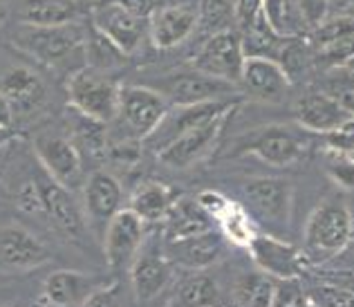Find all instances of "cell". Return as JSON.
<instances>
[{
  "label": "cell",
  "mask_w": 354,
  "mask_h": 307,
  "mask_svg": "<svg viewBox=\"0 0 354 307\" xmlns=\"http://www.w3.org/2000/svg\"><path fill=\"white\" fill-rule=\"evenodd\" d=\"M352 240V216L346 202L339 198L323 200L312 211L305 227L303 254L307 263L330 260L350 245Z\"/></svg>",
  "instance_id": "1"
},
{
  "label": "cell",
  "mask_w": 354,
  "mask_h": 307,
  "mask_svg": "<svg viewBox=\"0 0 354 307\" xmlns=\"http://www.w3.org/2000/svg\"><path fill=\"white\" fill-rule=\"evenodd\" d=\"M86 27L79 21L63 25H30L21 23L14 34V43L43 65H63L77 52H83Z\"/></svg>",
  "instance_id": "2"
},
{
  "label": "cell",
  "mask_w": 354,
  "mask_h": 307,
  "mask_svg": "<svg viewBox=\"0 0 354 307\" xmlns=\"http://www.w3.org/2000/svg\"><path fill=\"white\" fill-rule=\"evenodd\" d=\"M121 86L110 77V72L95 68L74 70L68 79V99L70 106L79 113L95 117L99 122L113 124L119 106Z\"/></svg>",
  "instance_id": "3"
},
{
  "label": "cell",
  "mask_w": 354,
  "mask_h": 307,
  "mask_svg": "<svg viewBox=\"0 0 354 307\" xmlns=\"http://www.w3.org/2000/svg\"><path fill=\"white\" fill-rule=\"evenodd\" d=\"M169 99L153 86H121L113 124H119V135L146 139L169 113Z\"/></svg>",
  "instance_id": "4"
},
{
  "label": "cell",
  "mask_w": 354,
  "mask_h": 307,
  "mask_svg": "<svg viewBox=\"0 0 354 307\" xmlns=\"http://www.w3.org/2000/svg\"><path fill=\"white\" fill-rule=\"evenodd\" d=\"M234 106H236L234 99L202 101V104H189V106H171L169 113L164 115V119L157 124V128L144 139V142L153 153H160L162 148H166L173 139L184 135L186 130L198 128L220 115L231 113Z\"/></svg>",
  "instance_id": "5"
},
{
  "label": "cell",
  "mask_w": 354,
  "mask_h": 307,
  "mask_svg": "<svg viewBox=\"0 0 354 307\" xmlns=\"http://www.w3.org/2000/svg\"><path fill=\"white\" fill-rule=\"evenodd\" d=\"M242 200L247 211L269 227H285L294 207L292 184L276 178H258L242 184Z\"/></svg>",
  "instance_id": "6"
},
{
  "label": "cell",
  "mask_w": 354,
  "mask_h": 307,
  "mask_svg": "<svg viewBox=\"0 0 354 307\" xmlns=\"http://www.w3.org/2000/svg\"><path fill=\"white\" fill-rule=\"evenodd\" d=\"M242 65H245V52H242V41L236 30L207 36V41L200 45V50L191 59V68L209 74V77L236 83V86L242 77Z\"/></svg>",
  "instance_id": "7"
},
{
  "label": "cell",
  "mask_w": 354,
  "mask_h": 307,
  "mask_svg": "<svg viewBox=\"0 0 354 307\" xmlns=\"http://www.w3.org/2000/svg\"><path fill=\"white\" fill-rule=\"evenodd\" d=\"M153 88L160 90L169 99L171 106H189V104H202V101L231 99L236 95V83L209 77V74L195 68L171 74V77L157 81Z\"/></svg>",
  "instance_id": "8"
},
{
  "label": "cell",
  "mask_w": 354,
  "mask_h": 307,
  "mask_svg": "<svg viewBox=\"0 0 354 307\" xmlns=\"http://www.w3.org/2000/svg\"><path fill=\"white\" fill-rule=\"evenodd\" d=\"M146 222L137 216L133 209H119L113 218H110L108 227L104 231V251L108 265L115 272H128L133 265L135 256L144 245Z\"/></svg>",
  "instance_id": "9"
},
{
  "label": "cell",
  "mask_w": 354,
  "mask_h": 307,
  "mask_svg": "<svg viewBox=\"0 0 354 307\" xmlns=\"http://www.w3.org/2000/svg\"><path fill=\"white\" fill-rule=\"evenodd\" d=\"M92 25L99 32H104L128 57L137 52V48L148 36V18L130 12L119 0L97 5L95 12H92Z\"/></svg>",
  "instance_id": "10"
},
{
  "label": "cell",
  "mask_w": 354,
  "mask_h": 307,
  "mask_svg": "<svg viewBox=\"0 0 354 307\" xmlns=\"http://www.w3.org/2000/svg\"><path fill=\"white\" fill-rule=\"evenodd\" d=\"M229 115L231 113H225L198 128L186 130L184 135H180L166 148H162V151L157 153V157L162 160V164L171 166V169H189V166L198 164L211 153V148L216 146Z\"/></svg>",
  "instance_id": "11"
},
{
  "label": "cell",
  "mask_w": 354,
  "mask_h": 307,
  "mask_svg": "<svg viewBox=\"0 0 354 307\" xmlns=\"http://www.w3.org/2000/svg\"><path fill=\"white\" fill-rule=\"evenodd\" d=\"M198 30V5L175 3L155 7L148 16V39L157 50H173Z\"/></svg>",
  "instance_id": "12"
},
{
  "label": "cell",
  "mask_w": 354,
  "mask_h": 307,
  "mask_svg": "<svg viewBox=\"0 0 354 307\" xmlns=\"http://www.w3.org/2000/svg\"><path fill=\"white\" fill-rule=\"evenodd\" d=\"M34 151L43 171L50 175L54 182L63 186H77L81 182L83 171V157L77 151V146L72 144L70 137L61 135H39L34 139Z\"/></svg>",
  "instance_id": "13"
},
{
  "label": "cell",
  "mask_w": 354,
  "mask_h": 307,
  "mask_svg": "<svg viewBox=\"0 0 354 307\" xmlns=\"http://www.w3.org/2000/svg\"><path fill=\"white\" fill-rule=\"evenodd\" d=\"M247 249L251 258H254L256 267H260V272L269 274L276 281H281V278H298L305 272L307 258L303 251L274 236L254 234Z\"/></svg>",
  "instance_id": "14"
},
{
  "label": "cell",
  "mask_w": 354,
  "mask_h": 307,
  "mask_svg": "<svg viewBox=\"0 0 354 307\" xmlns=\"http://www.w3.org/2000/svg\"><path fill=\"white\" fill-rule=\"evenodd\" d=\"M108 278L90 276L83 272H72V269H59L52 272L43 283V292L39 296V305H88L90 296L99 292L101 287H106Z\"/></svg>",
  "instance_id": "15"
},
{
  "label": "cell",
  "mask_w": 354,
  "mask_h": 307,
  "mask_svg": "<svg viewBox=\"0 0 354 307\" xmlns=\"http://www.w3.org/2000/svg\"><path fill=\"white\" fill-rule=\"evenodd\" d=\"M173 263L166 256V251L157 247H142L130 265V287H133L135 301L148 303L157 299L166 285L171 283Z\"/></svg>",
  "instance_id": "16"
},
{
  "label": "cell",
  "mask_w": 354,
  "mask_h": 307,
  "mask_svg": "<svg viewBox=\"0 0 354 307\" xmlns=\"http://www.w3.org/2000/svg\"><path fill=\"white\" fill-rule=\"evenodd\" d=\"M294 115L303 128L314 130L319 135L339 130L354 119V113L339 97L325 95V92H310V95L301 97L294 108Z\"/></svg>",
  "instance_id": "17"
},
{
  "label": "cell",
  "mask_w": 354,
  "mask_h": 307,
  "mask_svg": "<svg viewBox=\"0 0 354 307\" xmlns=\"http://www.w3.org/2000/svg\"><path fill=\"white\" fill-rule=\"evenodd\" d=\"M48 260V247L32 231L16 222L0 225V269H34Z\"/></svg>",
  "instance_id": "18"
},
{
  "label": "cell",
  "mask_w": 354,
  "mask_h": 307,
  "mask_svg": "<svg viewBox=\"0 0 354 307\" xmlns=\"http://www.w3.org/2000/svg\"><path fill=\"white\" fill-rule=\"evenodd\" d=\"M240 83L251 97L260 101H281L292 88L290 74L276 59L245 57Z\"/></svg>",
  "instance_id": "19"
},
{
  "label": "cell",
  "mask_w": 354,
  "mask_h": 307,
  "mask_svg": "<svg viewBox=\"0 0 354 307\" xmlns=\"http://www.w3.org/2000/svg\"><path fill=\"white\" fill-rule=\"evenodd\" d=\"M222 251H225V238H222V234H218L216 229H207L193 236L169 240L166 256H169L173 265H180L186 269H207L213 263H218Z\"/></svg>",
  "instance_id": "20"
},
{
  "label": "cell",
  "mask_w": 354,
  "mask_h": 307,
  "mask_svg": "<svg viewBox=\"0 0 354 307\" xmlns=\"http://www.w3.org/2000/svg\"><path fill=\"white\" fill-rule=\"evenodd\" d=\"M121 200H124V191L115 175L106 171H95L88 175L86 184H83V207H86V216L95 227H108L110 218L121 209Z\"/></svg>",
  "instance_id": "21"
},
{
  "label": "cell",
  "mask_w": 354,
  "mask_h": 307,
  "mask_svg": "<svg viewBox=\"0 0 354 307\" xmlns=\"http://www.w3.org/2000/svg\"><path fill=\"white\" fill-rule=\"evenodd\" d=\"M307 142L303 135H298L292 128H267L254 142H249L245 151L269 166H290L303 157Z\"/></svg>",
  "instance_id": "22"
},
{
  "label": "cell",
  "mask_w": 354,
  "mask_h": 307,
  "mask_svg": "<svg viewBox=\"0 0 354 307\" xmlns=\"http://www.w3.org/2000/svg\"><path fill=\"white\" fill-rule=\"evenodd\" d=\"M43 198V209L54 227H59L65 236H70L74 240H79L83 234V213L77 207V202L70 195L68 186H63L59 182H54L48 173L43 180H36Z\"/></svg>",
  "instance_id": "23"
},
{
  "label": "cell",
  "mask_w": 354,
  "mask_h": 307,
  "mask_svg": "<svg viewBox=\"0 0 354 307\" xmlns=\"http://www.w3.org/2000/svg\"><path fill=\"white\" fill-rule=\"evenodd\" d=\"M0 90L5 92L12 108L21 110V113H30V110L39 108L45 99V86L41 77L25 65L9 68L0 79Z\"/></svg>",
  "instance_id": "24"
},
{
  "label": "cell",
  "mask_w": 354,
  "mask_h": 307,
  "mask_svg": "<svg viewBox=\"0 0 354 307\" xmlns=\"http://www.w3.org/2000/svg\"><path fill=\"white\" fill-rule=\"evenodd\" d=\"M207 229H213V218L200 204V200H191V198L177 195V200L171 204L169 213L164 216L166 240L193 236V234H200V231H207Z\"/></svg>",
  "instance_id": "25"
},
{
  "label": "cell",
  "mask_w": 354,
  "mask_h": 307,
  "mask_svg": "<svg viewBox=\"0 0 354 307\" xmlns=\"http://www.w3.org/2000/svg\"><path fill=\"white\" fill-rule=\"evenodd\" d=\"M70 139L77 146L81 157L101 162L108 157L110 146V130L106 122H99L95 117H88L72 108V122H70Z\"/></svg>",
  "instance_id": "26"
},
{
  "label": "cell",
  "mask_w": 354,
  "mask_h": 307,
  "mask_svg": "<svg viewBox=\"0 0 354 307\" xmlns=\"http://www.w3.org/2000/svg\"><path fill=\"white\" fill-rule=\"evenodd\" d=\"M177 200V193L169 184L157 180H146L130 195V209L144 222H160L169 213L171 204Z\"/></svg>",
  "instance_id": "27"
},
{
  "label": "cell",
  "mask_w": 354,
  "mask_h": 307,
  "mask_svg": "<svg viewBox=\"0 0 354 307\" xmlns=\"http://www.w3.org/2000/svg\"><path fill=\"white\" fill-rule=\"evenodd\" d=\"M86 14V0H32L23 5L21 23L63 25L79 21Z\"/></svg>",
  "instance_id": "28"
},
{
  "label": "cell",
  "mask_w": 354,
  "mask_h": 307,
  "mask_svg": "<svg viewBox=\"0 0 354 307\" xmlns=\"http://www.w3.org/2000/svg\"><path fill=\"white\" fill-rule=\"evenodd\" d=\"M171 305H222V294L209 274H202V269H191L175 285Z\"/></svg>",
  "instance_id": "29"
},
{
  "label": "cell",
  "mask_w": 354,
  "mask_h": 307,
  "mask_svg": "<svg viewBox=\"0 0 354 307\" xmlns=\"http://www.w3.org/2000/svg\"><path fill=\"white\" fill-rule=\"evenodd\" d=\"M83 59L90 65V68L101 70V72H110L117 70L126 63L128 54L117 48V45L108 39L104 32H99L95 25L86 32V43H83Z\"/></svg>",
  "instance_id": "30"
},
{
  "label": "cell",
  "mask_w": 354,
  "mask_h": 307,
  "mask_svg": "<svg viewBox=\"0 0 354 307\" xmlns=\"http://www.w3.org/2000/svg\"><path fill=\"white\" fill-rule=\"evenodd\" d=\"M236 23V0H200L198 3V30L207 36L234 30Z\"/></svg>",
  "instance_id": "31"
},
{
  "label": "cell",
  "mask_w": 354,
  "mask_h": 307,
  "mask_svg": "<svg viewBox=\"0 0 354 307\" xmlns=\"http://www.w3.org/2000/svg\"><path fill=\"white\" fill-rule=\"evenodd\" d=\"M274 290L276 283L269 278V274H247L242 276L236 290L234 303L236 305H254V307H269L274 305Z\"/></svg>",
  "instance_id": "32"
},
{
  "label": "cell",
  "mask_w": 354,
  "mask_h": 307,
  "mask_svg": "<svg viewBox=\"0 0 354 307\" xmlns=\"http://www.w3.org/2000/svg\"><path fill=\"white\" fill-rule=\"evenodd\" d=\"M263 12L281 36H298V32L305 27L294 0H265Z\"/></svg>",
  "instance_id": "33"
},
{
  "label": "cell",
  "mask_w": 354,
  "mask_h": 307,
  "mask_svg": "<svg viewBox=\"0 0 354 307\" xmlns=\"http://www.w3.org/2000/svg\"><path fill=\"white\" fill-rule=\"evenodd\" d=\"M216 220L220 222L225 236L231 238L238 245L247 247L249 240L254 238V229H251V225H249V213L242 207H238V204H234V202H227L225 209L218 213Z\"/></svg>",
  "instance_id": "34"
},
{
  "label": "cell",
  "mask_w": 354,
  "mask_h": 307,
  "mask_svg": "<svg viewBox=\"0 0 354 307\" xmlns=\"http://www.w3.org/2000/svg\"><path fill=\"white\" fill-rule=\"evenodd\" d=\"M325 166H328L334 182H339L346 189H354V153L328 148L325 151Z\"/></svg>",
  "instance_id": "35"
},
{
  "label": "cell",
  "mask_w": 354,
  "mask_h": 307,
  "mask_svg": "<svg viewBox=\"0 0 354 307\" xmlns=\"http://www.w3.org/2000/svg\"><path fill=\"white\" fill-rule=\"evenodd\" d=\"M310 305H337V307H354V292L341 285H314L307 290Z\"/></svg>",
  "instance_id": "36"
},
{
  "label": "cell",
  "mask_w": 354,
  "mask_h": 307,
  "mask_svg": "<svg viewBox=\"0 0 354 307\" xmlns=\"http://www.w3.org/2000/svg\"><path fill=\"white\" fill-rule=\"evenodd\" d=\"M274 305H310V296L298 278H281L274 290Z\"/></svg>",
  "instance_id": "37"
},
{
  "label": "cell",
  "mask_w": 354,
  "mask_h": 307,
  "mask_svg": "<svg viewBox=\"0 0 354 307\" xmlns=\"http://www.w3.org/2000/svg\"><path fill=\"white\" fill-rule=\"evenodd\" d=\"M294 5L305 27H312V30L316 25H321L330 14V0H294Z\"/></svg>",
  "instance_id": "38"
},
{
  "label": "cell",
  "mask_w": 354,
  "mask_h": 307,
  "mask_svg": "<svg viewBox=\"0 0 354 307\" xmlns=\"http://www.w3.org/2000/svg\"><path fill=\"white\" fill-rule=\"evenodd\" d=\"M265 0H236V23L240 27L249 25L254 18L263 12Z\"/></svg>",
  "instance_id": "39"
},
{
  "label": "cell",
  "mask_w": 354,
  "mask_h": 307,
  "mask_svg": "<svg viewBox=\"0 0 354 307\" xmlns=\"http://www.w3.org/2000/svg\"><path fill=\"white\" fill-rule=\"evenodd\" d=\"M121 5L128 7L130 12H135L139 16H144L148 18L153 12H155V7H157V0H119Z\"/></svg>",
  "instance_id": "40"
},
{
  "label": "cell",
  "mask_w": 354,
  "mask_h": 307,
  "mask_svg": "<svg viewBox=\"0 0 354 307\" xmlns=\"http://www.w3.org/2000/svg\"><path fill=\"white\" fill-rule=\"evenodd\" d=\"M12 122H14V108L5 97V92L0 90V130H7L12 126Z\"/></svg>",
  "instance_id": "41"
},
{
  "label": "cell",
  "mask_w": 354,
  "mask_h": 307,
  "mask_svg": "<svg viewBox=\"0 0 354 307\" xmlns=\"http://www.w3.org/2000/svg\"><path fill=\"white\" fill-rule=\"evenodd\" d=\"M343 70H348V72L352 74V77H354V57H352L346 65H343Z\"/></svg>",
  "instance_id": "42"
},
{
  "label": "cell",
  "mask_w": 354,
  "mask_h": 307,
  "mask_svg": "<svg viewBox=\"0 0 354 307\" xmlns=\"http://www.w3.org/2000/svg\"><path fill=\"white\" fill-rule=\"evenodd\" d=\"M343 3H348V5H354V0H343Z\"/></svg>",
  "instance_id": "43"
},
{
  "label": "cell",
  "mask_w": 354,
  "mask_h": 307,
  "mask_svg": "<svg viewBox=\"0 0 354 307\" xmlns=\"http://www.w3.org/2000/svg\"><path fill=\"white\" fill-rule=\"evenodd\" d=\"M25 3H32V0H25Z\"/></svg>",
  "instance_id": "44"
},
{
  "label": "cell",
  "mask_w": 354,
  "mask_h": 307,
  "mask_svg": "<svg viewBox=\"0 0 354 307\" xmlns=\"http://www.w3.org/2000/svg\"><path fill=\"white\" fill-rule=\"evenodd\" d=\"M330 3H332V0H330Z\"/></svg>",
  "instance_id": "45"
}]
</instances>
